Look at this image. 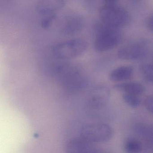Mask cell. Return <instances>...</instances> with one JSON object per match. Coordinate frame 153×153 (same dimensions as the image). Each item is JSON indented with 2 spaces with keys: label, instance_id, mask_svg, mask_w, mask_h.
<instances>
[{
  "label": "cell",
  "instance_id": "cell-1",
  "mask_svg": "<svg viewBox=\"0 0 153 153\" xmlns=\"http://www.w3.org/2000/svg\"><path fill=\"white\" fill-rule=\"evenodd\" d=\"M97 15L102 23L118 29L127 25L129 21L128 11L115 1H104L99 7Z\"/></svg>",
  "mask_w": 153,
  "mask_h": 153
},
{
  "label": "cell",
  "instance_id": "cell-6",
  "mask_svg": "<svg viewBox=\"0 0 153 153\" xmlns=\"http://www.w3.org/2000/svg\"><path fill=\"white\" fill-rule=\"evenodd\" d=\"M134 73L133 68L130 66H120L113 70L109 75V78L113 82H124L132 77Z\"/></svg>",
  "mask_w": 153,
  "mask_h": 153
},
{
  "label": "cell",
  "instance_id": "cell-4",
  "mask_svg": "<svg viewBox=\"0 0 153 153\" xmlns=\"http://www.w3.org/2000/svg\"><path fill=\"white\" fill-rule=\"evenodd\" d=\"M147 43L144 41L129 44L121 48L117 53L118 58L124 60H134L144 56L147 51Z\"/></svg>",
  "mask_w": 153,
  "mask_h": 153
},
{
  "label": "cell",
  "instance_id": "cell-13",
  "mask_svg": "<svg viewBox=\"0 0 153 153\" xmlns=\"http://www.w3.org/2000/svg\"><path fill=\"white\" fill-rule=\"evenodd\" d=\"M91 153H109L103 149L94 148Z\"/></svg>",
  "mask_w": 153,
  "mask_h": 153
},
{
  "label": "cell",
  "instance_id": "cell-8",
  "mask_svg": "<svg viewBox=\"0 0 153 153\" xmlns=\"http://www.w3.org/2000/svg\"><path fill=\"white\" fill-rule=\"evenodd\" d=\"M124 149L127 153H139L142 149V144L137 138L130 137L124 141Z\"/></svg>",
  "mask_w": 153,
  "mask_h": 153
},
{
  "label": "cell",
  "instance_id": "cell-3",
  "mask_svg": "<svg viewBox=\"0 0 153 153\" xmlns=\"http://www.w3.org/2000/svg\"><path fill=\"white\" fill-rule=\"evenodd\" d=\"M80 137L90 143H104L112 138L114 130L109 124L103 123H87L81 127Z\"/></svg>",
  "mask_w": 153,
  "mask_h": 153
},
{
  "label": "cell",
  "instance_id": "cell-9",
  "mask_svg": "<svg viewBox=\"0 0 153 153\" xmlns=\"http://www.w3.org/2000/svg\"><path fill=\"white\" fill-rule=\"evenodd\" d=\"M123 99L125 103L131 108H137L140 105L141 103V101L139 97V96L135 95L123 94Z\"/></svg>",
  "mask_w": 153,
  "mask_h": 153
},
{
  "label": "cell",
  "instance_id": "cell-7",
  "mask_svg": "<svg viewBox=\"0 0 153 153\" xmlns=\"http://www.w3.org/2000/svg\"><path fill=\"white\" fill-rule=\"evenodd\" d=\"M115 89L123 92V94L140 96L144 91V88L140 83L135 81L122 82L114 86Z\"/></svg>",
  "mask_w": 153,
  "mask_h": 153
},
{
  "label": "cell",
  "instance_id": "cell-12",
  "mask_svg": "<svg viewBox=\"0 0 153 153\" xmlns=\"http://www.w3.org/2000/svg\"><path fill=\"white\" fill-rule=\"evenodd\" d=\"M146 26L149 30L153 32V14L147 19Z\"/></svg>",
  "mask_w": 153,
  "mask_h": 153
},
{
  "label": "cell",
  "instance_id": "cell-2",
  "mask_svg": "<svg viewBox=\"0 0 153 153\" xmlns=\"http://www.w3.org/2000/svg\"><path fill=\"white\" fill-rule=\"evenodd\" d=\"M111 91L104 84L99 83L90 88L80 98L89 110H98L105 107L109 103Z\"/></svg>",
  "mask_w": 153,
  "mask_h": 153
},
{
  "label": "cell",
  "instance_id": "cell-5",
  "mask_svg": "<svg viewBox=\"0 0 153 153\" xmlns=\"http://www.w3.org/2000/svg\"><path fill=\"white\" fill-rule=\"evenodd\" d=\"M94 148L92 143L81 137L68 140L65 146L66 153H91Z\"/></svg>",
  "mask_w": 153,
  "mask_h": 153
},
{
  "label": "cell",
  "instance_id": "cell-14",
  "mask_svg": "<svg viewBox=\"0 0 153 153\" xmlns=\"http://www.w3.org/2000/svg\"></svg>",
  "mask_w": 153,
  "mask_h": 153
},
{
  "label": "cell",
  "instance_id": "cell-10",
  "mask_svg": "<svg viewBox=\"0 0 153 153\" xmlns=\"http://www.w3.org/2000/svg\"><path fill=\"white\" fill-rule=\"evenodd\" d=\"M142 77L148 82L153 83V64L143 65L140 69Z\"/></svg>",
  "mask_w": 153,
  "mask_h": 153
},
{
  "label": "cell",
  "instance_id": "cell-11",
  "mask_svg": "<svg viewBox=\"0 0 153 153\" xmlns=\"http://www.w3.org/2000/svg\"><path fill=\"white\" fill-rule=\"evenodd\" d=\"M144 104L146 109L153 114V96L148 97L145 99Z\"/></svg>",
  "mask_w": 153,
  "mask_h": 153
}]
</instances>
